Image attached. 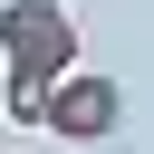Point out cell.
<instances>
[{"mask_svg": "<svg viewBox=\"0 0 154 154\" xmlns=\"http://www.w3.org/2000/svg\"><path fill=\"white\" fill-rule=\"evenodd\" d=\"M116 116H125V96H116L106 67H58V77H48V116H38V125H48L58 144H106Z\"/></svg>", "mask_w": 154, "mask_h": 154, "instance_id": "cell-1", "label": "cell"}, {"mask_svg": "<svg viewBox=\"0 0 154 154\" xmlns=\"http://www.w3.org/2000/svg\"><path fill=\"white\" fill-rule=\"evenodd\" d=\"M0 58L38 67V77L77 67V10H58V0H0Z\"/></svg>", "mask_w": 154, "mask_h": 154, "instance_id": "cell-2", "label": "cell"}, {"mask_svg": "<svg viewBox=\"0 0 154 154\" xmlns=\"http://www.w3.org/2000/svg\"><path fill=\"white\" fill-rule=\"evenodd\" d=\"M0 106H10V125H38V116H48V77H38V67H10Z\"/></svg>", "mask_w": 154, "mask_h": 154, "instance_id": "cell-3", "label": "cell"}, {"mask_svg": "<svg viewBox=\"0 0 154 154\" xmlns=\"http://www.w3.org/2000/svg\"><path fill=\"white\" fill-rule=\"evenodd\" d=\"M0 154H19V144H0Z\"/></svg>", "mask_w": 154, "mask_h": 154, "instance_id": "cell-4", "label": "cell"}]
</instances>
